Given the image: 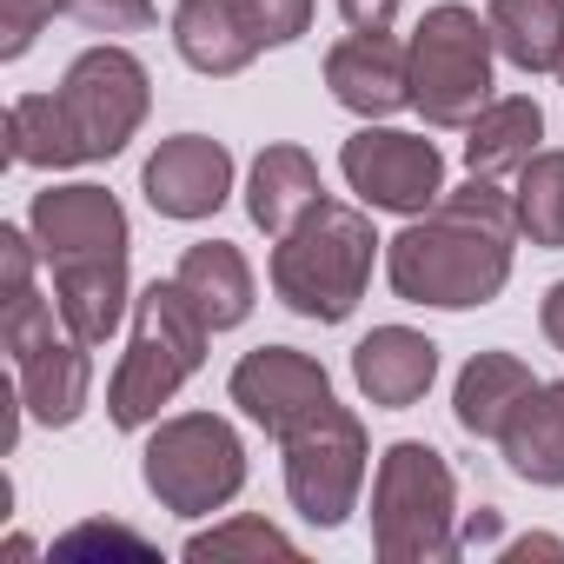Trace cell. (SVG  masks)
Returning a JSON list of instances; mask_svg holds the SVG:
<instances>
[{"instance_id": "obj_1", "label": "cell", "mask_w": 564, "mask_h": 564, "mask_svg": "<svg viewBox=\"0 0 564 564\" xmlns=\"http://www.w3.org/2000/svg\"><path fill=\"white\" fill-rule=\"evenodd\" d=\"M518 259V199L498 180L445 186L432 213L405 219L386 239V286L425 313H478L511 286Z\"/></svg>"}, {"instance_id": "obj_2", "label": "cell", "mask_w": 564, "mask_h": 564, "mask_svg": "<svg viewBox=\"0 0 564 564\" xmlns=\"http://www.w3.org/2000/svg\"><path fill=\"white\" fill-rule=\"evenodd\" d=\"M372 265H386V239L372 226V206L352 199H319L293 232L272 239L265 279H272V300L286 306L293 319L313 326H346L372 286Z\"/></svg>"}, {"instance_id": "obj_3", "label": "cell", "mask_w": 564, "mask_h": 564, "mask_svg": "<svg viewBox=\"0 0 564 564\" xmlns=\"http://www.w3.org/2000/svg\"><path fill=\"white\" fill-rule=\"evenodd\" d=\"M213 326L206 313L186 300L180 279H147L133 293V319H127V352L107 379V425L113 432H147L166 419V405L180 399V386L206 366Z\"/></svg>"}, {"instance_id": "obj_4", "label": "cell", "mask_w": 564, "mask_h": 564, "mask_svg": "<svg viewBox=\"0 0 564 564\" xmlns=\"http://www.w3.org/2000/svg\"><path fill=\"white\" fill-rule=\"evenodd\" d=\"M458 478L438 445L399 438L372 465V551L379 564H452L465 557L458 538Z\"/></svg>"}, {"instance_id": "obj_5", "label": "cell", "mask_w": 564, "mask_h": 564, "mask_svg": "<svg viewBox=\"0 0 564 564\" xmlns=\"http://www.w3.org/2000/svg\"><path fill=\"white\" fill-rule=\"evenodd\" d=\"M412 113L438 133H465L498 94V41L485 28L478 8H465V0H438V8L419 14L412 41Z\"/></svg>"}, {"instance_id": "obj_6", "label": "cell", "mask_w": 564, "mask_h": 564, "mask_svg": "<svg viewBox=\"0 0 564 564\" xmlns=\"http://www.w3.org/2000/svg\"><path fill=\"white\" fill-rule=\"evenodd\" d=\"M140 478L173 518H213L246 491V438L219 412H166L147 425Z\"/></svg>"}, {"instance_id": "obj_7", "label": "cell", "mask_w": 564, "mask_h": 564, "mask_svg": "<svg viewBox=\"0 0 564 564\" xmlns=\"http://www.w3.org/2000/svg\"><path fill=\"white\" fill-rule=\"evenodd\" d=\"M279 471H286V498L313 531H339L372 478V438L352 405H319L279 438Z\"/></svg>"}, {"instance_id": "obj_8", "label": "cell", "mask_w": 564, "mask_h": 564, "mask_svg": "<svg viewBox=\"0 0 564 564\" xmlns=\"http://www.w3.org/2000/svg\"><path fill=\"white\" fill-rule=\"evenodd\" d=\"M54 94H61V113H67V127H74L87 166L120 160V153L140 140L147 113H153V74H147V61H140L133 47H120V41L80 47V54L67 61V74H61Z\"/></svg>"}, {"instance_id": "obj_9", "label": "cell", "mask_w": 564, "mask_h": 564, "mask_svg": "<svg viewBox=\"0 0 564 564\" xmlns=\"http://www.w3.org/2000/svg\"><path fill=\"white\" fill-rule=\"evenodd\" d=\"M339 180L359 206L372 213H399V219H419L438 206L445 193V153L438 140L412 133V127H392V120H359V133L339 147Z\"/></svg>"}, {"instance_id": "obj_10", "label": "cell", "mask_w": 564, "mask_h": 564, "mask_svg": "<svg viewBox=\"0 0 564 564\" xmlns=\"http://www.w3.org/2000/svg\"><path fill=\"white\" fill-rule=\"evenodd\" d=\"M226 399L265 438H286L300 419H313L319 405H333V372L313 352H300V346H252L226 372Z\"/></svg>"}, {"instance_id": "obj_11", "label": "cell", "mask_w": 564, "mask_h": 564, "mask_svg": "<svg viewBox=\"0 0 564 564\" xmlns=\"http://www.w3.org/2000/svg\"><path fill=\"white\" fill-rule=\"evenodd\" d=\"M28 232H34V246H41L47 265L133 252V219H127L120 193H107L100 180H61V186H41L34 206H28Z\"/></svg>"}, {"instance_id": "obj_12", "label": "cell", "mask_w": 564, "mask_h": 564, "mask_svg": "<svg viewBox=\"0 0 564 564\" xmlns=\"http://www.w3.org/2000/svg\"><path fill=\"white\" fill-rule=\"evenodd\" d=\"M232 186H239V160H232V147L213 140V133H166V140L147 153V166H140L147 206H153L160 219H173V226L213 219V213L232 199Z\"/></svg>"}, {"instance_id": "obj_13", "label": "cell", "mask_w": 564, "mask_h": 564, "mask_svg": "<svg viewBox=\"0 0 564 564\" xmlns=\"http://www.w3.org/2000/svg\"><path fill=\"white\" fill-rule=\"evenodd\" d=\"M326 94L352 120H392L412 107V54L399 34H346L326 47Z\"/></svg>"}, {"instance_id": "obj_14", "label": "cell", "mask_w": 564, "mask_h": 564, "mask_svg": "<svg viewBox=\"0 0 564 564\" xmlns=\"http://www.w3.org/2000/svg\"><path fill=\"white\" fill-rule=\"evenodd\" d=\"M14 399L34 425L67 432L80 425V412L94 405V346H80L67 326L54 339H41L34 352L14 359Z\"/></svg>"}, {"instance_id": "obj_15", "label": "cell", "mask_w": 564, "mask_h": 564, "mask_svg": "<svg viewBox=\"0 0 564 564\" xmlns=\"http://www.w3.org/2000/svg\"><path fill=\"white\" fill-rule=\"evenodd\" d=\"M352 386L372 412H412L438 386V346L419 326H372L352 346Z\"/></svg>"}, {"instance_id": "obj_16", "label": "cell", "mask_w": 564, "mask_h": 564, "mask_svg": "<svg viewBox=\"0 0 564 564\" xmlns=\"http://www.w3.org/2000/svg\"><path fill=\"white\" fill-rule=\"evenodd\" d=\"M133 252H113V259H74V265H47L54 279V306H61V326L80 339V346H107L127 319H133Z\"/></svg>"}, {"instance_id": "obj_17", "label": "cell", "mask_w": 564, "mask_h": 564, "mask_svg": "<svg viewBox=\"0 0 564 564\" xmlns=\"http://www.w3.org/2000/svg\"><path fill=\"white\" fill-rule=\"evenodd\" d=\"M239 193H246V219H252L265 239H279V232H293V226L326 199V180H319V160H313L306 147L272 140V147L252 153Z\"/></svg>"}, {"instance_id": "obj_18", "label": "cell", "mask_w": 564, "mask_h": 564, "mask_svg": "<svg viewBox=\"0 0 564 564\" xmlns=\"http://www.w3.org/2000/svg\"><path fill=\"white\" fill-rule=\"evenodd\" d=\"M531 386H538V372L518 352H498V346L491 352H471L458 366V379H452V419H458V432L498 445L505 425H511V412L531 399Z\"/></svg>"}, {"instance_id": "obj_19", "label": "cell", "mask_w": 564, "mask_h": 564, "mask_svg": "<svg viewBox=\"0 0 564 564\" xmlns=\"http://www.w3.org/2000/svg\"><path fill=\"white\" fill-rule=\"evenodd\" d=\"M173 279L186 286V300L206 313L213 333H239L252 319V306H259V279H252V265H246V252L232 239H193L180 252Z\"/></svg>"}, {"instance_id": "obj_20", "label": "cell", "mask_w": 564, "mask_h": 564, "mask_svg": "<svg viewBox=\"0 0 564 564\" xmlns=\"http://www.w3.org/2000/svg\"><path fill=\"white\" fill-rule=\"evenodd\" d=\"M531 153H544V107L531 94H498L465 127V173L478 180H518Z\"/></svg>"}, {"instance_id": "obj_21", "label": "cell", "mask_w": 564, "mask_h": 564, "mask_svg": "<svg viewBox=\"0 0 564 564\" xmlns=\"http://www.w3.org/2000/svg\"><path fill=\"white\" fill-rule=\"evenodd\" d=\"M498 452H505L511 478H524L538 491H564V379L531 386V399L511 412Z\"/></svg>"}, {"instance_id": "obj_22", "label": "cell", "mask_w": 564, "mask_h": 564, "mask_svg": "<svg viewBox=\"0 0 564 564\" xmlns=\"http://www.w3.org/2000/svg\"><path fill=\"white\" fill-rule=\"evenodd\" d=\"M173 54L199 74V80H232L259 61V47L246 41L232 0H180L173 8Z\"/></svg>"}, {"instance_id": "obj_23", "label": "cell", "mask_w": 564, "mask_h": 564, "mask_svg": "<svg viewBox=\"0 0 564 564\" xmlns=\"http://www.w3.org/2000/svg\"><path fill=\"white\" fill-rule=\"evenodd\" d=\"M485 28H491L505 67H518V74L564 67V0H485Z\"/></svg>"}, {"instance_id": "obj_24", "label": "cell", "mask_w": 564, "mask_h": 564, "mask_svg": "<svg viewBox=\"0 0 564 564\" xmlns=\"http://www.w3.org/2000/svg\"><path fill=\"white\" fill-rule=\"evenodd\" d=\"M8 160L14 166H34V173H67V166H87L80 160V140L61 113V94H21L8 107Z\"/></svg>"}, {"instance_id": "obj_25", "label": "cell", "mask_w": 564, "mask_h": 564, "mask_svg": "<svg viewBox=\"0 0 564 564\" xmlns=\"http://www.w3.org/2000/svg\"><path fill=\"white\" fill-rule=\"evenodd\" d=\"M511 199H518V239H531L538 252H564V147L531 153Z\"/></svg>"}, {"instance_id": "obj_26", "label": "cell", "mask_w": 564, "mask_h": 564, "mask_svg": "<svg viewBox=\"0 0 564 564\" xmlns=\"http://www.w3.org/2000/svg\"><path fill=\"white\" fill-rule=\"evenodd\" d=\"M180 557H300V544L279 531L272 518H259V511H232V518H219L213 531H193L186 544H180Z\"/></svg>"}, {"instance_id": "obj_27", "label": "cell", "mask_w": 564, "mask_h": 564, "mask_svg": "<svg viewBox=\"0 0 564 564\" xmlns=\"http://www.w3.org/2000/svg\"><path fill=\"white\" fill-rule=\"evenodd\" d=\"M232 14H239L246 41H252L259 54H272V47H293V41L313 34L319 0H232Z\"/></svg>"}, {"instance_id": "obj_28", "label": "cell", "mask_w": 564, "mask_h": 564, "mask_svg": "<svg viewBox=\"0 0 564 564\" xmlns=\"http://www.w3.org/2000/svg\"><path fill=\"white\" fill-rule=\"evenodd\" d=\"M67 21H80L87 34L120 41V34H147L160 21V8L153 0H67Z\"/></svg>"}, {"instance_id": "obj_29", "label": "cell", "mask_w": 564, "mask_h": 564, "mask_svg": "<svg viewBox=\"0 0 564 564\" xmlns=\"http://www.w3.org/2000/svg\"><path fill=\"white\" fill-rule=\"evenodd\" d=\"M54 14H67V0H0V61L34 54V41L47 34Z\"/></svg>"}, {"instance_id": "obj_30", "label": "cell", "mask_w": 564, "mask_h": 564, "mask_svg": "<svg viewBox=\"0 0 564 564\" xmlns=\"http://www.w3.org/2000/svg\"><path fill=\"white\" fill-rule=\"evenodd\" d=\"M333 8L352 34H392V21H399V0H333Z\"/></svg>"}, {"instance_id": "obj_31", "label": "cell", "mask_w": 564, "mask_h": 564, "mask_svg": "<svg viewBox=\"0 0 564 564\" xmlns=\"http://www.w3.org/2000/svg\"><path fill=\"white\" fill-rule=\"evenodd\" d=\"M538 333L551 339V352H564V279H551L538 300Z\"/></svg>"}, {"instance_id": "obj_32", "label": "cell", "mask_w": 564, "mask_h": 564, "mask_svg": "<svg viewBox=\"0 0 564 564\" xmlns=\"http://www.w3.org/2000/svg\"><path fill=\"white\" fill-rule=\"evenodd\" d=\"M531 551H538V557H564V544H557V538H518L505 557H531Z\"/></svg>"}, {"instance_id": "obj_33", "label": "cell", "mask_w": 564, "mask_h": 564, "mask_svg": "<svg viewBox=\"0 0 564 564\" xmlns=\"http://www.w3.org/2000/svg\"><path fill=\"white\" fill-rule=\"evenodd\" d=\"M557 80H564V67H557Z\"/></svg>"}]
</instances>
